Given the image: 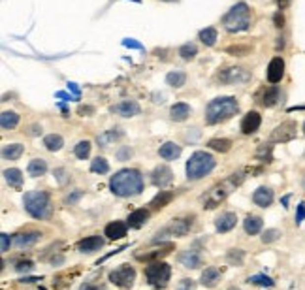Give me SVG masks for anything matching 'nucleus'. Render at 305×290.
<instances>
[{
  "instance_id": "nucleus-46",
  "label": "nucleus",
  "mask_w": 305,
  "mask_h": 290,
  "mask_svg": "<svg viewBox=\"0 0 305 290\" xmlns=\"http://www.w3.org/2000/svg\"><path fill=\"white\" fill-rule=\"evenodd\" d=\"M175 290H196V283L192 279H181Z\"/></svg>"
},
{
  "instance_id": "nucleus-59",
  "label": "nucleus",
  "mask_w": 305,
  "mask_h": 290,
  "mask_svg": "<svg viewBox=\"0 0 305 290\" xmlns=\"http://www.w3.org/2000/svg\"><path fill=\"white\" fill-rule=\"evenodd\" d=\"M23 283H34V281H40V277H25V279H21Z\"/></svg>"
},
{
  "instance_id": "nucleus-22",
  "label": "nucleus",
  "mask_w": 305,
  "mask_h": 290,
  "mask_svg": "<svg viewBox=\"0 0 305 290\" xmlns=\"http://www.w3.org/2000/svg\"><path fill=\"white\" fill-rule=\"evenodd\" d=\"M221 281V269L219 268H205L202 271V277H200V283L205 287V289H213V287H217V283Z\"/></svg>"
},
{
  "instance_id": "nucleus-47",
  "label": "nucleus",
  "mask_w": 305,
  "mask_h": 290,
  "mask_svg": "<svg viewBox=\"0 0 305 290\" xmlns=\"http://www.w3.org/2000/svg\"><path fill=\"white\" fill-rule=\"evenodd\" d=\"M55 177L59 179V183H61V185H64V183L70 181V175L66 173V170H64V168H57V170H55Z\"/></svg>"
},
{
  "instance_id": "nucleus-51",
  "label": "nucleus",
  "mask_w": 305,
  "mask_h": 290,
  "mask_svg": "<svg viewBox=\"0 0 305 290\" xmlns=\"http://www.w3.org/2000/svg\"><path fill=\"white\" fill-rule=\"evenodd\" d=\"M123 45H125V47H130V49H143V45H141V43L136 42V40H130V38L123 40Z\"/></svg>"
},
{
  "instance_id": "nucleus-37",
  "label": "nucleus",
  "mask_w": 305,
  "mask_h": 290,
  "mask_svg": "<svg viewBox=\"0 0 305 290\" xmlns=\"http://www.w3.org/2000/svg\"><path fill=\"white\" fill-rule=\"evenodd\" d=\"M207 147L213 151H219V153H228L232 147V141L226 138H215V140H209Z\"/></svg>"
},
{
  "instance_id": "nucleus-3",
  "label": "nucleus",
  "mask_w": 305,
  "mask_h": 290,
  "mask_svg": "<svg viewBox=\"0 0 305 290\" xmlns=\"http://www.w3.org/2000/svg\"><path fill=\"white\" fill-rule=\"evenodd\" d=\"M241 181H243L241 173H234V175H230L228 179H224V181L213 185L209 191L203 194V198H202V202H203V209H215L221 202H224V200L230 196L232 191H236V187H237Z\"/></svg>"
},
{
  "instance_id": "nucleus-1",
  "label": "nucleus",
  "mask_w": 305,
  "mask_h": 290,
  "mask_svg": "<svg viewBox=\"0 0 305 290\" xmlns=\"http://www.w3.org/2000/svg\"><path fill=\"white\" fill-rule=\"evenodd\" d=\"M109 189L115 196H121V198L137 196L143 191V177L137 170L125 168V170H119L109 179Z\"/></svg>"
},
{
  "instance_id": "nucleus-10",
  "label": "nucleus",
  "mask_w": 305,
  "mask_h": 290,
  "mask_svg": "<svg viewBox=\"0 0 305 290\" xmlns=\"http://www.w3.org/2000/svg\"><path fill=\"white\" fill-rule=\"evenodd\" d=\"M192 223H194V217H181V219H173L171 221V225L166 226L158 236H175V237H183L187 236L190 232V228H192Z\"/></svg>"
},
{
  "instance_id": "nucleus-35",
  "label": "nucleus",
  "mask_w": 305,
  "mask_h": 290,
  "mask_svg": "<svg viewBox=\"0 0 305 290\" xmlns=\"http://www.w3.org/2000/svg\"><path fill=\"white\" fill-rule=\"evenodd\" d=\"M166 83H168L169 87H173V89H181V87L187 83V74H185V72H179V70L169 72V74L166 75Z\"/></svg>"
},
{
  "instance_id": "nucleus-24",
  "label": "nucleus",
  "mask_w": 305,
  "mask_h": 290,
  "mask_svg": "<svg viewBox=\"0 0 305 290\" xmlns=\"http://www.w3.org/2000/svg\"><path fill=\"white\" fill-rule=\"evenodd\" d=\"M104 232L109 239H123V237L127 236V225L121 223V221H113V223H109V225L105 226Z\"/></svg>"
},
{
  "instance_id": "nucleus-61",
  "label": "nucleus",
  "mask_w": 305,
  "mask_h": 290,
  "mask_svg": "<svg viewBox=\"0 0 305 290\" xmlns=\"http://www.w3.org/2000/svg\"><path fill=\"white\" fill-rule=\"evenodd\" d=\"M302 185H304V191H305V175H304V181H302Z\"/></svg>"
},
{
  "instance_id": "nucleus-21",
  "label": "nucleus",
  "mask_w": 305,
  "mask_h": 290,
  "mask_svg": "<svg viewBox=\"0 0 305 290\" xmlns=\"http://www.w3.org/2000/svg\"><path fill=\"white\" fill-rule=\"evenodd\" d=\"M171 249H173V243H166V245H160V249H155V251H151V253L136 255V258L137 260H141V262H157V260H160L162 257L169 255Z\"/></svg>"
},
{
  "instance_id": "nucleus-13",
  "label": "nucleus",
  "mask_w": 305,
  "mask_h": 290,
  "mask_svg": "<svg viewBox=\"0 0 305 290\" xmlns=\"http://www.w3.org/2000/svg\"><path fill=\"white\" fill-rule=\"evenodd\" d=\"M151 181L158 189H166L169 183L173 181V172L169 170L168 166H157L151 173Z\"/></svg>"
},
{
  "instance_id": "nucleus-27",
  "label": "nucleus",
  "mask_w": 305,
  "mask_h": 290,
  "mask_svg": "<svg viewBox=\"0 0 305 290\" xmlns=\"http://www.w3.org/2000/svg\"><path fill=\"white\" fill-rule=\"evenodd\" d=\"M262 226H264V221L256 215H249L243 221V228H245V232H247L249 236H256V234L262 230Z\"/></svg>"
},
{
  "instance_id": "nucleus-15",
  "label": "nucleus",
  "mask_w": 305,
  "mask_h": 290,
  "mask_svg": "<svg viewBox=\"0 0 305 290\" xmlns=\"http://www.w3.org/2000/svg\"><path fill=\"white\" fill-rule=\"evenodd\" d=\"M260 125H262L260 113L258 111H249L241 121V132L245 136H251V134H254L256 130L260 129Z\"/></svg>"
},
{
  "instance_id": "nucleus-4",
  "label": "nucleus",
  "mask_w": 305,
  "mask_h": 290,
  "mask_svg": "<svg viewBox=\"0 0 305 290\" xmlns=\"http://www.w3.org/2000/svg\"><path fill=\"white\" fill-rule=\"evenodd\" d=\"M23 204H25V209L27 213L34 219H51L53 215V205H51V198L49 194L40 193V191H31V193L25 194L23 198Z\"/></svg>"
},
{
  "instance_id": "nucleus-11",
  "label": "nucleus",
  "mask_w": 305,
  "mask_h": 290,
  "mask_svg": "<svg viewBox=\"0 0 305 290\" xmlns=\"http://www.w3.org/2000/svg\"><path fill=\"white\" fill-rule=\"evenodd\" d=\"M296 130H298V125H296L294 121H284V123H281V125L271 132L270 141H271V143H286V141H290L296 138Z\"/></svg>"
},
{
  "instance_id": "nucleus-30",
  "label": "nucleus",
  "mask_w": 305,
  "mask_h": 290,
  "mask_svg": "<svg viewBox=\"0 0 305 290\" xmlns=\"http://www.w3.org/2000/svg\"><path fill=\"white\" fill-rule=\"evenodd\" d=\"M19 125V115L15 111H2L0 115V127L2 130H11Z\"/></svg>"
},
{
  "instance_id": "nucleus-54",
  "label": "nucleus",
  "mask_w": 305,
  "mask_h": 290,
  "mask_svg": "<svg viewBox=\"0 0 305 290\" xmlns=\"http://www.w3.org/2000/svg\"><path fill=\"white\" fill-rule=\"evenodd\" d=\"M273 23H275V27H277V29H283L284 27V17H283V13H281V11H277V13L273 15Z\"/></svg>"
},
{
  "instance_id": "nucleus-42",
  "label": "nucleus",
  "mask_w": 305,
  "mask_h": 290,
  "mask_svg": "<svg viewBox=\"0 0 305 290\" xmlns=\"http://www.w3.org/2000/svg\"><path fill=\"white\" fill-rule=\"evenodd\" d=\"M91 172L93 173H107L109 172V164H107V161H105L104 157H96L95 161L91 162Z\"/></svg>"
},
{
  "instance_id": "nucleus-9",
  "label": "nucleus",
  "mask_w": 305,
  "mask_h": 290,
  "mask_svg": "<svg viewBox=\"0 0 305 290\" xmlns=\"http://www.w3.org/2000/svg\"><path fill=\"white\" fill-rule=\"evenodd\" d=\"M217 79L224 83V85H239V83H247L251 79V72L239 68V66H230V68H224L217 74Z\"/></svg>"
},
{
  "instance_id": "nucleus-23",
  "label": "nucleus",
  "mask_w": 305,
  "mask_h": 290,
  "mask_svg": "<svg viewBox=\"0 0 305 290\" xmlns=\"http://www.w3.org/2000/svg\"><path fill=\"white\" fill-rule=\"evenodd\" d=\"M158 155H160L164 161H175V159L181 157V147H179L177 143H173V141H166V143L160 145Z\"/></svg>"
},
{
  "instance_id": "nucleus-41",
  "label": "nucleus",
  "mask_w": 305,
  "mask_h": 290,
  "mask_svg": "<svg viewBox=\"0 0 305 290\" xmlns=\"http://www.w3.org/2000/svg\"><path fill=\"white\" fill-rule=\"evenodd\" d=\"M91 141H87V140H83V141H79L77 145L74 147V155L79 159V161H85L89 155H91Z\"/></svg>"
},
{
  "instance_id": "nucleus-39",
  "label": "nucleus",
  "mask_w": 305,
  "mask_h": 290,
  "mask_svg": "<svg viewBox=\"0 0 305 290\" xmlns=\"http://www.w3.org/2000/svg\"><path fill=\"white\" fill-rule=\"evenodd\" d=\"M243 260H245V253H243L241 249H230L228 255H226V262L230 266H241Z\"/></svg>"
},
{
  "instance_id": "nucleus-18",
  "label": "nucleus",
  "mask_w": 305,
  "mask_h": 290,
  "mask_svg": "<svg viewBox=\"0 0 305 290\" xmlns=\"http://www.w3.org/2000/svg\"><path fill=\"white\" fill-rule=\"evenodd\" d=\"M236 223H237V217H236V213L226 211V213H222V215L217 217V221H215V228H217V232L224 234V232H230L232 228L236 226Z\"/></svg>"
},
{
  "instance_id": "nucleus-25",
  "label": "nucleus",
  "mask_w": 305,
  "mask_h": 290,
  "mask_svg": "<svg viewBox=\"0 0 305 290\" xmlns=\"http://www.w3.org/2000/svg\"><path fill=\"white\" fill-rule=\"evenodd\" d=\"M189 115H190V106L185 104V102H177V104H173L171 109H169V117H171V121H175V123L185 121Z\"/></svg>"
},
{
  "instance_id": "nucleus-17",
  "label": "nucleus",
  "mask_w": 305,
  "mask_h": 290,
  "mask_svg": "<svg viewBox=\"0 0 305 290\" xmlns=\"http://www.w3.org/2000/svg\"><path fill=\"white\" fill-rule=\"evenodd\" d=\"M102 247H104V239L100 236H89L77 243V251L79 253H96Z\"/></svg>"
},
{
  "instance_id": "nucleus-36",
  "label": "nucleus",
  "mask_w": 305,
  "mask_h": 290,
  "mask_svg": "<svg viewBox=\"0 0 305 290\" xmlns=\"http://www.w3.org/2000/svg\"><path fill=\"white\" fill-rule=\"evenodd\" d=\"M45 172H47V162L43 159H34V161L29 162V173L32 177H40Z\"/></svg>"
},
{
  "instance_id": "nucleus-56",
  "label": "nucleus",
  "mask_w": 305,
  "mask_h": 290,
  "mask_svg": "<svg viewBox=\"0 0 305 290\" xmlns=\"http://www.w3.org/2000/svg\"><path fill=\"white\" fill-rule=\"evenodd\" d=\"M68 89H70V91L74 93V97L77 98V100H79V97H81V93H79V89H77V85H75V83H72V81H68Z\"/></svg>"
},
{
  "instance_id": "nucleus-34",
  "label": "nucleus",
  "mask_w": 305,
  "mask_h": 290,
  "mask_svg": "<svg viewBox=\"0 0 305 290\" xmlns=\"http://www.w3.org/2000/svg\"><path fill=\"white\" fill-rule=\"evenodd\" d=\"M173 200V193H169V191H160V193L151 200V207L153 209H160V207H166Z\"/></svg>"
},
{
  "instance_id": "nucleus-63",
  "label": "nucleus",
  "mask_w": 305,
  "mask_h": 290,
  "mask_svg": "<svg viewBox=\"0 0 305 290\" xmlns=\"http://www.w3.org/2000/svg\"><path fill=\"white\" fill-rule=\"evenodd\" d=\"M230 290H239V289H230Z\"/></svg>"
},
{
  "instance_id": "nucleus-62",
  "label": "nucleus",
  "mask_w": 305,
  "mask_h": 290,
  "mask_svg": "<svg viewBox=\"0 0 305 290\" xmlns=\"http://www.w3.org/2000/svg\"><path fill=\"white\" fill-rule=\"evenodd\" d=\"M166 2H175V0H166Z\"/></svg>"
},
{
  "instance_id": "nucleus-60",
  "label": "nucleus",
  "mask_w": 305,
  "mask_h": 290,
  "mask_svg": "<svg viewBox=\"0 0 305 290\" xmlns=\"http://www.w3.org/2000/svg\"><path fill=\"white\" fill-rule=\"evenodd\" d=\"M81 290H100L98 287H95V285H83V289Z\"/></svg>"
},
{
  "instance_id": "nucleus-64",
  "label": "nucleus",
  "mask_w": 305,
  "mask_h": 290,
  "mask_svg": "<svg viewBox=\"0 0 305 290\" xmlns=\"http://www.w3.org/2000/svg\"><path fill=\"white\" fill-rule=\"evenodd\" d=\"M304 132H305V125H304Z\"/></svg>"
},
{
  "instance_id": "nucleus-32",
  "label": "nucleus",
  "mask_w": 305,
  "mask_h": 290,
  "mask_svg": "<svg viewBox=\"0 0 305 290\" xmlns=\"http://www.w3.org/2000/svg\"><path fill=\"white\" fill-rule=\"evenodd\" d=\"M23 151H25V147H23L21 143H10V145H4L2 157H4L6 161H17L23 155Z\"/></svg>"
},
{
  "instance_id": "nucleus-14",
  "label": "nucleus",
  "mask_w": 305,
  "mask_h": 290,
  "mask_svg": "<svg viewBox=\"0 0 305 290\" xmlns=\"http://www.w3.org/2000/svg\"><path fill=\"white\" fill-rule=\"evenodd\" d=\"M139 104H137L136 100H123V102H119L115 106H111V113H117V115H121V117H134L139 113Z\"/></svg>"
},
{
  "instance_id": "nucleus-26",
  "label": "nucleus",
  "mask_w": 305,
  "mask_h": 290,
  "mask_svg": "<svg viewBox=\"0 0 305 290\" xmlns=\"http://www.w3.org/2000/svg\"><path fill=\"white\" fill-rule=\"evenodd\" d=\"M149 219V211L147 209H136V211H132L127 219V225L130 228H139V226H143L147 223Z\"/></svg>"
},
{
  "instance_id": "nucleus-5",
  "label": "nucleus",
  "mask_w": 305,
  "mask_h": 290,
  "mask_svg": "<svg viewBox=\"0 0 305 290\" xmlns=\"http://www.w3.org/2000/svg\"><path fill=\"white\" fill-rule=\"evenodd\" d=\"M222 25L228 32H243L249 31L251 27V10L245 2H239L232 8L224 17H222Z\"/></svg>"
},
{
  "instance_id": "nucleus-40",
  "label": "nucleus",
  "mask_w": 305,
  "mask_h": 290,
  "mask_svg": "<svg viewBox=\"0 0 305 290\" xmlns=\"http://www.w3.org/2000/svg\"><path fill=\"white\" fill-rule=\"evenodd\" d=\"M179 55H181V59H185V61H192L196 55H198V47H196V43H185V45H181L179 47Z\"/></svg>"
},
{
  "instance_id": "nucleus-12",
  "label": "nucleus",
  "mask_w": 305,
  "mask_h": 290,
  "mask_svg": "<svg viewBox=\"0 0 305 290\" xmlns=\"http://www.w3.org/2000/svg\"><path fill=\"white\" fill-rule=\"evenodd\" d=\"M284 75V61L281 57H275L270 61V64H268V70H266V77H268V81L275 85V83H279L281 79H283Z\"/></svg>"
},
{
  "instance_id": "nucleus-50",
  "label": "nucleus",
  "mask_w": 305,
  "mask_h": 290,
  "mask_svg": "<svg viewBox=\"0 0 305 290\" xmlns=\"http://www.w3.org/2000/svg\"><path fill=\"white\" fill-rule=\"evenodd\" d=\"M132 157V149L130 147H121V149L117 151V159L119 161H128Z\"/></svg>"
},
{
  "instance_id": "nucleus-45",
  "label": "nucleus",
  "mask_w": 305,
  "mask_h": 290,
  "mask_svg": "<svg viewBox=\"0 0 305 290\" xmlns=\"http://www.w3.org/2000/svg\"><path fill=\"white\" fill-rule=\"evenodd\" d=\"M281 237V232L279 230H275V228H270V230H266L262 234V241L264 243H273Z\"/></svg>"
},
{
  "instance_id": "nucleus-19",
  "label": "nucleus",
  "mask_w": 305,
  "mask_h": 290,
  "mask_svg": "<svg viewBox=\"0 0 305 290\" xmlns=\"http://www.w3.org/2000/svg\"><path fill=\"white\" fill-rule=\"evenodd\" d=\"M281 100V89L277 85H271L268 89L262 91V97H260V104L266 106V108H273L275 104Z\"/></svg>"
},
{
  "instance_id": "nucleus-44",
  "label": "nucleus",
  "mask_w": 305,
  "mask_h": 290,
  "mask_svg": "<svg viewBox=\"0 0 305 290\" xmlns=\"http://www.w3.org/2000/svg\"><path fill=\"white\" fill-rule=\"evenodd\" d=\"M256 159L262 162H271V145H260V149L256 151Z\"/></svg>"
},
{
  "instance_id": "nucleus-31",
  "label": "nucleus",
  "mask_w": 305,
  "mask_h": 290,
  "mask_svg": "<svg viewBox=\"0 0 305 290\" xmlns=\"http://www.w3.org/2000/svg\"><path fill=\"white\" fill-rule=\"evenodd\" d=\"M123 136H125V132H123L121 129H111V130H107V132H104V134L98 136V143H100L102 147H107L111 141L121 140Z\"/></svg>"
},
{
  "instance_id": "nucleus-8",
  "label": "nucleus",
  "mask_w": 305,
  "mask_h": 290,
  "mask_svg": "<svg viewBox=\"0 0 305 290\" xmlns=\"http://www.w3.org/2000/svg\"><path fill=\"white\" fill-rule=\"evenodd\" d=\"M134 281H136V269L128 264H123L113 271H109V283L119 289H130Z\"/></svg>"
},
{
  "instance_id": "nucleus-57",
  "label": "nucleus",
  "mask_w": 305,
  "mask_h": 290,
  "mask_svg": "<svg viewBox=\"0 0 305 290\" xmlns=\"http://www.w3.org/2000/svg\"><path fill=\"white\" fill-rule=\"evenodd\" d=\"M55 97H57V98H64V100H77V98H75V97H72V95H66L64 91H59V93H57Z\"/></svg>"
},
{
  "instance_id": "nucleus-52",
  "label": "nucleus",
  "mask_w": 305,
  "mask_h": 290,
  "mask_svg": "<svg viewBox=\"0 0 305 290\" xmlns=\"http://www.w3.org/2000/svg\"><path fill=\"white\" fill-rule=\"evenodd\" d=\"M0 239H2V253H6V251H10V243H11V239L8 234H0Z\"/></svg>"
},
{
  "instance_id": "nucleus-38",
  "label": "nucleus",
  "mask_w": 305,
  "mask_h": 290,
  "mask_svg": "<svg viewBox=\"0 0 305 290\" xmlns=\"http://www.w3.org/2000/svg\"><path fill=\"white\" fill-rule=\"evenodd\" d=\"M217 29H213V27H207V29H203V31H200V40L202 43H205L207 47H211V45H215L217 43Z\"/></svg>"
},
{
  "instance_id": "nucleus-6",
  "label": "nucleus",
  "mask_w": 305,
  "mask_h": 290,
  "mask_svg": "<svg viewBox=\"0 0 305 290\" xmlns=\"http://www.w3.org/2000/svg\"><path fill=\"white\" fill-rule=\"evenodd\" d=\"M213 168H215L213 155L205 153V151H196L187 161V177L190 181H198V179L213 172Z\"/></svg>"
},
{
  "instance_id": "nucleus-29",
  "label": "nucleus",
  "mask_w": 305,
  "mask_h": 290,
  "mask_svg": "<svg viewBox=\"0 0 305 290\" xmlns=\"http://www.w3.org/2000/svg\"><path fill=\"white\" fill-rule=\"evenodd\" d=\"M40 232H25V234H17L15 236V245L19 249L23 247H31V245H34L38 239H40Z\"/></svg>"
},
{
  "instance_id": "nucleus-48",
  "label": "nucleus",
  "mask_w": 305,
  "mask_h": 290,
  "mask_svg": "<svg viewBox=\"0 0 305 290\" xmlns=\"http://www.w3.org/2000/svg\"><path fill=\"white\" fill-rule=\"evenodd\" d=\"M83 196V191H75V193H72V194H68L66 198H64V204H68V205H72V204H75L79 198Z\"/></svg>"
},
{
  "instance_id": "nucleus-58",
  "label": "nucleus",
  "mask_w": 305,
  "mask_h": 290,
  "mask_svg": "<svg viewBox=\"0 0 305 290\" xmlns=\"http://www.w3.org/2000/svg\"><path fill=\"white\" fill-rule=\"evenodd\" d=\"M288 4H290V0H277L279 10H286V8H288Z\"/></svg>"
},
{
  "instance_id": "nucleus-53",
  "label": "nucleus",
  "mask_w": 305,
  "mask_h": 290,
  "mask_svg": "<svg viewBox=\"0 0 305 290\" xmlns=\"http://www.w3.org/2000/svg\"><path fill=\"white\" fill-rule=\"evenodd\" d=\"M32 268H34V264H32L31 260H27V262H19V264L15 266L17 271H31Z\"/></svg>"
},
{
  "instance_id": "nucleus-2",
  "label": "nucleus",
  "mask_w": 305,
  "mask_h": 290,
  "mask_svg": "<svg viewBox=\"0 0 305 290\" xmlns=\"http://www.w3.org/2000/svg\"><path fill=\"white\" fill-rule=\"evenodd\" d=\"M239 111V104L234 97H221L211 100L205 108V123L207 125H219L232 119Z\"/></svg>"
},
{
  "instance_id": "nucleus-33",
  "label": "nucleus",
  "mask_w": 305,
  "mask_h": 290,
  "mask_svg": "<svg viewBox=\"0 0 305 290\" xmlns=\"http://www.w3.org/2000/svg\"><path fill=\"white\" fill-rule=\"evenodd\" d=\"M43 145H45V149L55 153V151H61L64 145V140L61 134H47L45 138H43Z\"/></svg>"
},
{
  "instance_id": "nucleus-49",
  "label": "nucleus",
  "mask_w": 305,
  "mask_h": 290,
  "mask_svg": "<svg viewBox=\"0 0 305 290\" xmlns=\"http://www.w3.org/2000/svg\"><path fill=\"white\" fill-rule=\"evenodd\" d=\"M305 221V202L298 205V211H296V225H302Z\"/></svg>"
},
{
  "instance_id": "nucleus-43",
  "label": "nucleus",
  "mask_w": 305,
  "mask_h": 290,
  "mask_svg": "<svg viewBox=\"0 0 305 290\" xmlns=\"http://www.w3.org/2000/svg\"><path fill=\"white\" fill-rule=\"evenodd\" d=\"M249 283L251 285H256V287H264V289H271L275 285V281L271 277H268V275H253V277H249Z\"/></svg>"
},
{
  "instance_id": "nucleus-28",
  "label": "nucleus",
  "mask_w": 305,
  "mask_h": 290,
  "mask_svg": "<svg viewBox=\"0 0 305 290\" xmlns=\"http://www.w3.org/2000/svg\"><path fill=\"white\" fill-rule=\"evenodd\" d=\"M4 177L10 187H13L15 191H21L23 189V173L17 168H10V170H4Z\"/></svg>"
},
{
  "instance_id": "nucleus-20",
  "label": "nucleus",
  "mask_w": 305,
  "mask_h": 290,
  "mask_svg": "<svg viewBox=\"0 0 305 290\" xmlns=\"http://www.w3.org/2000/svg\"><path fill=\"white\" fill-rule=\"evenodd\" d=\"M253 202L260 207H270L273 202V191L268 187H258L253 194Z\"/></svg>"
},
{
  "instance_id": "nucleus-16",
  "label": "nucleus",
  "mask_w": 305,
  "mask_h": 290,
  "mask_svg": "<svg viewBox=\"0 0 305 290\" xmlns=\"http://www.w3.org/2000/svg\"><path fill=\"white\" fill-rule=\"evenodd\" d=\"M179 262H181L185 268H189V269L200 268V266H202L200 251H196V249H189V251L181 253V255H179Z\"/></svg>"
},
{
  "instance_id": "nucleus-55",
  "label": "nucleus",
  "mask_w": 305,
  "mask_h": 290,
  "mask_svg": "<svg viewBox=\"0 0 305 290\" xmlns=\"http://www.w3.org/2000/svg\"><path fill=\"white\" fill-rule=\"evenodd\" d=\"M77 113H79V115H91V113H95V108H93V106H79V108H77Z\"/></svg>"
},
{
  "instance_id": "nucleus-7",
  "label": "nucleus",
  "mask_w": 305,
  "mask_h": 290,
  "mask_svg": "<svg viewBox=\"0 0 305 290\" xmlns=\"http://www.w3.org/2000/svg\"><path fill=\"white\" fill-rule=\"evenodd\" d=\"M145 277H147V283L157 290H162L168 287V281L171 277V268L166 262H151L147 268H145Z\"/></svg>"
}]
</instances>
